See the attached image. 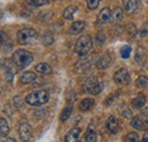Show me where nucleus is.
<instances>
[{
    "instance_id": "4be33fe9",
    "label": "nucleus",
    "mask_w": 148,
    "mask_h": 142,
    "mask_svg": "<svg viewBox=\"0 0 148 142\" xmlns=\"http://www.w3.org/2000/svg\"><path fill=\"white\" fill-rule=\"evenodd\" d=\"M84 140L86 142H96L97 141V133L93 130H88L84 134Z\"/></svg>"
},
{
    "instance_id": "473e14b6",
    "label": "nucleus",
    "mask_w": 148,
    "mask_h": 142,
    "mask_svg": "<svg viewBox=\"0 0 148 142\" xmlns=\"http://www.w3.org/2000/svg\"><path fill=\"white\" fill-rule=\"evenodd\" d=\"M1 142H16V140L14 138H6V139H2Z\"/></svg>"
},
{
    "instance_id": "6ab92c4d",
    "label": "nucleus",
    "mask_w": 148,
    "mask_h": 142,
    "mask_svg": "<svg viewBox=\"0 0 148 142\" xmlns=\"http://www.w3.org/2000/svg\"><path fill=\"white\" fill-rule=\"evenodd\" d=\"M0 133L2 138L7 137L9 133V125H8V122L6 121V118H0Z\"/></svg>"
},
{
    "instance_id": "7c9ffc66",
    "label": "nucleus",
    "mask_w": 148,
    "mask_h": 142,
    "mask_svg": "<svg viewBox=\"0 0 148 142\" xmlns=\"http://www.w3.org/2000/svg\"><path fill=\"white\" fill-rule=\"evenodd\" d=\"M100 1L101 0H87V7L89 8V9H96L98 6H99V3H100Z\"/></svg>"
},
{
    "instance_id": "39448f33",
    "label": "nucleus",
    "mask_w": 148,
    "mask_h": 142,
    "mask_svg": "<svg viewBox=\"0 0 148 142\" xmlns=\"http://www.w3.org/2000/svg\"><path fill=\"white\" fill-rule=\"evenodd\" d=\"M17 40L21 44H29L38 40V33L33 29H22L17 32Z\"/></svg>"
},
{
    "instance_id": "4468645a",
    "label": "nucleus",
    "mask_w": 148,
    "mask_h": 142,
    "mask_svg": "<svg viewBox=\"0 0 148 142\" xmlns=\"http://www.w3.org/2000/svg\"><path fill=\"white\" fill-rule=\"evenodd\" d=\"M36 79H37V75H36L34 73H32V72H25V73H23V74L21 75L19 81H21L23 84H29V83L33 82Z\"/></svg>"
},
{
    "instance_id": "a878e982",
    "label": "nucleus",
    "mask_w": 148,
    "mask_h": 142,
    "mask_svg": "<svg viewBox=\"0 0 148 142\" xmlns=\"http://www.w3.org/2000/svg\"><path fill=\"white\" fill-rule=\"evenodd\" d=\"M42 41H43V43L46 44V46H50L53 42H54V36L50 33V32H47L43 38H42Z\"/></svg>"
},
{
    "instance_id": "1a4fd4ad",
    "label": "nucleus",
    "mask_w": 148,
    "mask_h": 142,
    "mask_svg": "<svg viewBox=\"0 0 148 142\" xmlns=\"http://www.w3.org/2000/svg\"><path fill=\"white\" fill-rule=\"evenodd\" d=\"M80 139V128L73 127L65 135V142H77Z\"/></svg>"
},
{
    "instance_id": "a211bd4d",
    "label": "nucleus",
    "mask_w": 148,
    "mask_h": 142,
    "mask_svg": "<svg viewBox=\"0 0 148 142\" xmlns=\"http://www.w3.org/2000/svg\"><path fill=\"white\" fill-rule=\"evenodd\" d=\"M131 126L137 128V130H139V131H143V130L146 128V123L143 119H140L139 117H133L131 119Z\"/></svg>"
},
{
    "instance_id": "7ed1b4c3",
    "label": "nucleus",
    "mask_w": 148,
    "mask_h": 142,
    "mask_svg": "<svg viewBox=\"0 0 148 142\" xmlns=\"http://www.w3.org/2000/svg\"><path fill=\"white\" fill-rule=\"evenodd\" d=\"M92 48V40L90 36H82L75 43V53L80 57L87 56Z\"/></svg>"
},
{
    "instance_id": "423d86ee",
    "label": "nucleus",
    "mask_w": 148,
    "mask_h": 142,
    "mask_svg": "<svg viewBox=\"0 0 148 142\" xmlns=\"http://www.w3.org/2000/svg\"><path fill=\"white\" fill-rule=\"evenodd\" d=\"M114 81L115 83L120 85H127L130 82V74L127 68H121L114 74Z\"/></svg>"
},
{
    "instance_id": "f03ea898",
    "label": "nucleus",
    "mask_w": 148,
    "mask_h": 142,
    "mask_svg": "<svg viewBox=\"0 0 148 142\" xmlns=\"http://www.w3.org/2000/svg\"><path fill=\"white\" fill-rule=\"evenodd\" d=\"M49 98H50V94L48 91L39 90V91H34V92L27 94L25 98V101L31 106H41V105L48 102Z\"/></svg>"
},
{
    "instance_id": "bb28decb",
    "label": "nucleus",
    "mask_w": 148,
    "mask_h": 142,
    "mask_svg": "<svg viewBox=\"0 0 148 142\" xmlns=\"http://www.w3.org/2000/svg\"><path fill=\"white\" fill-rule=\"evenodd\" d=\"M30 5L36 6V7H41V6H46L49 3V0H29L27 1Z\"/></svg>"
},
{
    "instance_id": "412c9836",
    "label": "nucleus",
    "mask_w": 148,
    "mask_h": 142,
    "mask_svg": "<svg viewBox=\"0 0 148 142\" xmlns=\"http://www.w3.org/2000/svg\"><path fill=\"white\" fill-rule=\"evenodd\" d=\"M77 12V7L76 6H69L65 12H64V18L65 19H73L74 18V14Z\"/></svg>"
},
{
    "instance_id": "b1692460",
    "label": "nucleus",
    "mask_w": 148,
    "mask_h": 142,
    "mask_svg": "<svg viewBox=\"0 0 148 142\" xmlns=\"http://www.w3.org/2000/svg\"><path fill=\"white\" fill-rule=\"evenodd\" d=\"M131 51H132V48H131V46H123L122 48H121V56H122V58H129L130 55H131Z\"/></svg>"
},
{
    "instance_id": "f8f14e48",
    "label": "nucleus",
    "mask_w": 148,
    "mask_h": 142,
    "mask_svg": "<svg viewBox=\"0 0 148 142\" xmlns=\"http://www.w3.org/2000/svg\"><path fill=\"white\" fill-rule=\"evenodd\" d=\"M112 18V12L108 7H105L100 10L99 15H98V20L101 22V23H106V22H110Z\"/></svg>"
},
{
    "instance_id": "20e7f679",
    "label": "nucleus",
    "mask_w": 148,
    "mask_h": 142,
    "mask_svg": "<svg viewBox=\"0 0 148 142\" xmlns=\"http://www.w3.org/2000/svg\"><path fill=\"white\" fill-rule=\"evenodd\" d=\"M103 89H104L103 82L96 76L89 77L83 84V90L88 93H91V94H98L103 91Z\"/></svg>"
},
{
    "instance_id": "5701e85b",
    "label": "nucleus",
    "mask_w": 148,
    "mask_h": 142,
    "mask_svg": "<svg viewBox=\"0 0 148 142\" xmlns=\"http://www.w3.org/2000/svg\"><path fill=\"white\" fill-rule=\"evenodd\" d=\"M72 109H73L72 106H67L64 108V110H63L62 114H60V119H62L63 122H65V121H67V119L70 118V116H71V114H72Z\"/></svg>"
},
{
    "instance_id": "c756f323",
    "label": "nucleus",
    "mask_w": 148,
    "mask_h": 142,
    "mask_svg": "<svg viewBox=\"0 0 148 142\" xmlns=\"http://www.w3.org/2000/svg\"><path fill=\"white\" fill-rule=\"evenodd\" d=\"M13 76H14V70L10 68V67L7 65V66H6V71H5V77H6V80H8L9 82H12Z\"/></svg>"
},
{
    "instance_id": "ddd939ff",
    "label": "nucleus",
    "mask_w": 148,
    "mask_h": 142,
    "mask_svg": "<svg viewBox=\"0 0 148 142\" xmlns=\"http://www.w3.org/2000/svg\"><path fill=\"white\" fill-rule=\"evenodd\" d=\"M138 6V0H123V7L124 10L128 14H132Z\"/></svg>"
},
{
    "instance_id": "393cba45",
    "label": "nucleus",
    "mask_w": 148,
    "mask_h": 142,
    "mask_svg": "<svg viewBox=\"0 0 148 142\" xmlns=\"http://www.w3.org/2000/svg\"><path fill=\"white\" fill-rule=\"evenodd\" d=\"M137 85L139 88H144V89H147L148 88V79L145 76H140L138 77L137 80Z\"/></svg>"
},
{
    "instance_id": "cd10ccee",
    "label": "nucleus",
    "mask_w": 148,
    "mask_h": 142,
    "mask_svg": "<svg viewBox=\"0 0 148 142\" xmlns=\"http://www.w3.org/2000/svg\"><path fill=\"white\" fill-rule=\"evenodd\" d=\"M125 142H139V137L137 133H128L125 137Z\"/></svg>"
},
{
    "instance_id": "9d476101",
    "label": "nucleus",
    "mask_w": 148,
    "mask_h": 142,
    "mask_svg": "<svg viewBox=\"0 0 148 142\" xmlns=\"http://www.w3.org/2000/svg\"><path fill=\"white\" fill-rule=\"evenodd\" d=\"M110 64H111V58H110L108 55H103V56L99 57V58L97 59V61H96V66H97V68H99V70H105V68H107V67L110 66Z\"/></svg>"
},
{
    "instance_id": "0eeeda50",
    "label": "nucleus",
    "mask_w": 148,
    "mask_h": 142,
    "mask_svg": "<svg viewBox=\"0 0 148 142\" xmlns=\"http://www.w3.org/2000/svg\"><path fill=\"white\" fill-rule=\"evenodd\" d=\"M19 137L23 142H30L32 139V128L26 122H22L18 128Z\"/></svg>"
},
{
    "instance_id": "72a5a7b5",
    "label": "nucleus",
    "mask_w": 148,
    "mask_h": 142,
    "mask_svg": "<svg viewBox=\"0 0 148 142\" xmlns=\"http://www.w3.org/2000/svg\"><path fill=\"white\" fill-rule=\"evenodd\" d=\"M141 142H148V131L145 132V134H144V137H143Z\"/></svg>"
},
{
    "instance_id": "2f4dec72",
    "label": "nucleus",
    "mask_w": 148,
    "mask_h": 142,
    "mask_svg": "<svg viewBox=\"0 0 148 142\" xmlns=\"http://www.w3.org/2000/svg\"><path fill=\"white\" fill-rule=\"evenodd\" d=\"M123 107H124V110L121 109V115L124 116V118H130V117H131V111L128 109V107L125 106V105H124Z\"/></svg>"
},
{
    "instance_id": "6e6552de",
    "label": "nucleus",
    "mask_w": 148,
    "mask_h": 142,
    "mask_svg": "<svg viewBox=\"0 0 148 142\" xmlns=\"http://www.w3.org/2000/svg\"><path fill=\"white\" fill-rule=\"evenodd\" d=\"M106 128L108 130V132L112 134H116L120 130V124H119V121L115 116H110L108 119H107V123H106Z\"/></svg>"
},
{
    "instance_id": "f257e3e1",
    "label": "nucleus",
    "mask_w": 148,
    "mask_h": 142,
    "mask_svg": "<svg viewBox=\"0 0 148 142\" xmlns=\"http://www.w3.org/2000/svg\"><path fill=\"white\" fill-rule=\"evenodd\" d=\"M13 64L17 67V70H24L33 61V55L24 49H18L13 53L12 57Z\"/></svg>"
},
{
    "instance_id": "c85d7f7f",
    "label": "nucleus",
    "mask_w": 148,
    "mask_h": 142,
    "mask_svg": "<svg viewBox=\"0 0 148 142\" xmlns=\"http://www.w3.org/2000/svg\"><path fill=\"white\" fill-rule=\"evenodd\" d=\"M105 41H106L105 34H104L103 32H98L97 36H96V43H97L98 46H103V44L105 43Z\"/></svg>"
},
{
    "instance_id": "dca6fc26",
    "label": "nucleus",
    "mask_w": 148,
    "mask_h": 142,
    "mask_svg": "<svg viewBox=\"0 0 148 142\" xmlns=\"http://www.w3.org/2000/svg\"><path fill=\"white\" fill-rule=\"evenodd\" d=\"M36 71L38 73H41V74H45V75H48L53 72V68L49 64H46V63H40L36 66Z\"/></svg>"
},
{
    "instance_id": "f3484780",
    "label": "nucleus",
    "mask_w": 148,
    "mask_h": 142,
    "mask_svg": "<svg viewBox=\"0 0 148 142\" xmlns=\"http://www.w3.org/2000/svg\"><path fill=\"white\" fill-rule=\"evenodd\" d=\"M95 105V100L91 99V98H86V99H83L81 102H80V109L82 110V111H87V110H90L91 108L93 107Z\"/></svg>"
},
{
    "instance_id": "2eb2a0df",
    "label": "nucleus",
    "mask_w": 148,
    "mask_h": 142,
    "mask_svg": "<svg viewBox=\"0 0 148 142\" xmlns=\"http://www.w3.org/2000/svg\"><path fill=\"white\" fill-rule=\"evenodd\" d=\"M131 104H132V107L134 109H140V108H143V107L145 106V104H146V97L144 94H138L132 100Z\"/></svg>"
},
{
    "instance_id": "aec40b11",
    "label": "nucleus",
    "mask_w": 148,
    "mask_h": 142,
    "mask_svg": "<svg viewBox=\"0 0 148 142\" xmlns=\"http://www.w3.org/2000/svg\"><path fill=\"white\" fill-rule=\"evenodd\" d=\"M122 17H123V9H122V8L117 7V8H115V9L112 12V18H111L112 22L117 23V22H120V20L122 19Z\"/></svg>"
},
{
    "instance_id": "9b49d317",
    "label": "nucleus",
    "mask_w": 148,
    "mask_h": 142,
    "mask_svg": "<svg viewBox=\"0 0 148 142\" xmlns=\"http://www.w3.org/2000/svg\"><path fill=\"white\" fill-rule=\"evenodd\" d=\"M84 29H86V23H84L83 20H77V22H74L73 24L71 25L70 32H71L72 34H79V33H81Z\"/></svg>"
}]
</instances>
